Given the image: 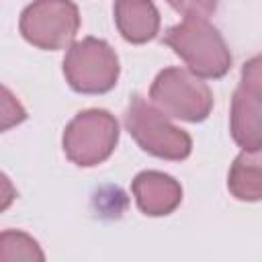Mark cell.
<instances>
[{
  "instance_id": "2",
  "label": "cell",
  "mask_w": 262,
  "mask_h": 262,
  "mask_svg": "<svg viewBox=\"0 0 262 262\" xmlns=\"http://www.w3.org/2000/svg\"><path fill=\"white\" fill-rule=\"evenodd\" d=\"M125 127L137 145L162 160H184L192 149L190 135L168 121L166 113L141 96H133L125 111Z\"/></svg>"
},
{
  "instance_id": "12",
  "label": "cell",
  "mask_w": 262,
  "mask_h": 262,
  "mask_svg": "<svg viewBox=\"0 0 262 262\" xmlns=\"http://www.w3.org/2000/svg\"><path fill=\"white\" fill-rule=\"evenodd\" d=\"M27 119L20 102L10 94L8 88H2V131H8L12 125H18Z\"/></svg>"
},
{
  "instance_id": "6",
  "label": "cell",
  "mask_w": 262,
  "mask_h": 262,
  "mask_svg": "<svg viewBox=\"0 0 262 262\" xmlns=\"http://www.w3.org/2000/svg\"><path fill=\"white\" fill-rule=\"evenodd\" d=\"M20 35L39 49H63L74 43L80 12L72 0H35L20 14Z\"/></svg>"
},
{
  "instance_id": "3",
  "label": "cell",
  "mask_w": 262,
  "mask_h": 262,
  "mask_svg": "<svg viewBox=\"0 0 262 262\" xmlns=\"http://www.w3.org/2000/svg\"><path fill=\"white\" fill-rule=\"evenodd\" d=\"M149 98L166 115L188 123L205 121L213 108L211 88L201 76L182 68L162 70L149 88Z\"/></svg>"
},
{
  "instance_id": "9",
  "label": "cell",
  "mask_w": 262,
  "mask_h": 262,
  "mask_svg": "<svg viewBox=\"0 0 262 262\" xmlns=\"http://www.w3.org/2000/svg\"><path fill=\"white\" fill-rule=\"evenodd\" d=\"M115 23L129 43H147L160 31V12L151 0H117Z\"/></svg>"
},
{
  "instance_id": "4",
  "label": "cell",
  "mask_w": 262,
  "mask_h": 262,
  "mask_svg": "<svg viewBox=\"0 0 262 262\" xmlns=\"http://www.w3.org/2000/svg\"><path fill=\"white\" fill-rule=\"evenodd\" d=\"M63 76L76 92H108L119 78V57L106 41L86 37L68 47L63 57Z\"/></svg>"
},
{
  "instance_id": "11",
  "label": "cell",
  "mask_w": 262,
  "mask_h": 262,
  "mask_svg": "<svg viewBox=\"0 0 262 262\" xmlns=\"http://www.w3.org/2000/svg\"><path fill=\"white\" fill-rule=\"evenodd\" d=\"M45 256L39 244L23 231H2L0 262H41Z\"/></svg>"
},
{
  "instance_id": "10",
  "label": "cell",
  "mask_w": 262,
  "mask_h": 262,
  "mask_svg": "<svg viewBox=\"0 0 262 262\" xmlns=\"http://www.w3.org/2000/svg\"><path fill=\"white\" fill-rule=\"evenodd\" d=\"M227 188L237 201H262V154L244 151L239 154L229 170Z\"/></svg>"
},
{
  "instance_id": "8",
  "label": "cell",
  "mask_w": 262,
  "mask_h": 262,
  "mask_svg": "<svg viewBox=\"0 0 262 262\" xmlns=\"http://www.w3.org/2000/svg\"><path fill=\"white\" fill-rule=\"evenodd\" d=\"M133 196L141 213L149 217L170 215L182 201L180 184L158 170L139 172L133 180Z\"/></svg>"
},
{
  "instance_id": "14",
  "label": "cell",
  "mask_w": 262,
  "mask_h": 262,
  "mask_svg": "<svg viewBox=\"0 0 262 262\" xmlns=\"http://www.w3.org/2000/svg\"><path fill=\"white\" fill-rule=\"evenodd\" d=\"M242 84L262 96V53L248 59L242 68Z\"/></svg>"
},
{
  "instance_id": "5",
  "label": "cell",
  "mask_w": 262,
  "mask_h": 262,
  "mask_svg": "<svg viewBox=\"0 0 262 262\" xmlns=\"http://www.w3.org/2000/svg\"><path fill=\"white\" fill-rule=\"evenodd\" d=\"M119 141L117 119L102 108H88L78 113L63 131L66 156L84 168L104 162Z\"/></svg>"
},
{
  "instance_id": "1",
  "label": "cell",
  "mask_w": 262,
  "mask_h": 262,
  "mask_svg": "<svg viewBox=\"0 0 262 262\" xmlns=\"http://www.w3.org/2000/svg\"><path fill=\"white\" fill-rule=\"evenodd\" d=\"M164 43L201 78H221L231 68V53L221 33L201 16H188L170 27Z\"/></svg>"
},
{
  "instance_id": "13",
  "label": "cell",
  "mask_w": 262,
  "mask_h": 262,
  "mask_svg": "<svg viewBox=\"0 0 262 262\" xmlns=\"http://www.w3.org/2000/svg\"><path fill=\"white\" fill-rule=\"evenodd\" d=\"M166 2L176 12L184 14V18H188V16L207 18L217 8V0H166Z\"/></svg>"
},
{
  "instance_id": "7",
  "label": "cell",
  "mask_w": 262,
  "mask_h": 262,
  "mask_svg": "<svg viewBox=\"0 0 262 262\" xmlns=\"http://www.w3.org/2000/svg\"><path fill=\"white\" fill-rule=\"evenodd\" d=\"M229 127L233 141L244 151L262 149V96L244 84L233 92Z\"/></svg>"
}]
</instances>
